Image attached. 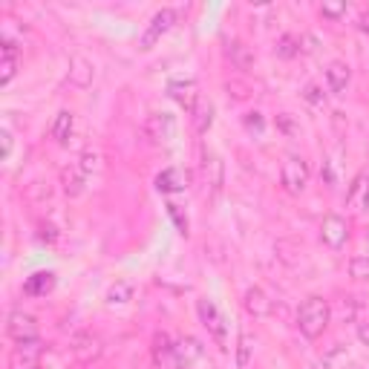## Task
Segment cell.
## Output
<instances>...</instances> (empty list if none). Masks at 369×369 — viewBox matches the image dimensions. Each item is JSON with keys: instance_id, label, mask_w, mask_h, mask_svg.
I'll use <instances>...</instances> for the list:
<instances>
[{"instance_id": "1", "label": "cell", "mask_w": 369, "mask_h": 369, "mask_svg": "<svg viewBox=\"0 0 369 369\" xmlns=\"http://www.w3.org/2000/svg\"><path fill=\"white\" fill-rule=\"evenodd\" d=\"M329 323H332V306H329V300H323L318 294L306 297L300 303V309H297V329H300V335L309 341L321 338L329 329Z\"/></svg>"}, {"instance_id": "2", "label": "cell", "mask_w": 369, "mask_h": 369, "mask_svg": "<svg viewBox=\"0 0 369 369\" xmlns=\"http://www.w3.org/2000/svg\"><path fill=\"white\" fill-rule=\"evenodd\" d=\"M280 182H283L286 193L300 197L309 185V165L300 159V156H286V162L280 165Z\"/></svg>"}, {"instance_id": "3", "label": "cell", "mask_w": 369, "mask_h": 369, "mask_svg": "<svg viewBox=\"0 0 369 369\" xmlns=\"http://www.w3.org/2000/svg\"><path fill=\"white\" fill-rule=\"evenodd\" d=\"M173 24H177V9H159L150 17V24H147V29L142 35V41H138V46H142V49H153L156 41H159Z\"/></svg>"}, {"instance_id": "4", "label": "cell", "mask_w": 369, "mask_h": 369, "mask_svg": "<svg viewBox=\"0 0 369 369\" xmlns=\"http://www.w3.org/2000/svg\"><path fill=\"white\" fill-rule=\"evenodd\" d=\"M321 240L329 245V249H343L349 240V222L341 214H329L321 222Z\"/></svg>"}, {"instance_id": "5", "label": "cell", "mask_w": 369, "mask_h": 369, "mask_svg": "<svg viewBox=\"0 0 369 369\" xmlns=\"http://www.w3.org/2000/svg\"><path fill=\"white\" fill-rule=\"evenodd\" d=\"M6 335L17 343V341H29V338H38V323H35L32 314L26 312H12L6 318Z\"/></svg>"}, {"instance_id": "6", "label": "cell", "mask_w": 369, "mask_h": 369, "mask_svg": "<svg viewBox=\"0 0 369 369\" xmlns=\"http://www.w3.org/2000/svg\"><path fill=\"white\" fill-rule=\"evenodd\" d=\"M197 312H199V321H202V326L214 335L219 343H225V323H222V314H219V309H217V303L214 300H199L197 303Z\"/></svg>"}, {"instance_id": "7", "label": "cell", "mask_w": 369, "mask_h": 369, "mask_svg": "<svg viewBox=\"0 0 369 369\" xmlns=\"http://www.w3.org/2000/svg\"><path fill=\"white\" fill-rule=\"evenodd\" d=\"M73 355L81 363H93L101 355V338L93 335V332H81V335H75V341H73Z\"/></svg>"}, {"instance_id": "8", "label": "cell", "mask_w": 369, "mask_h": 369, "mask_svg": "<svg viewBox=\"0 0 369 369\" xmlns=\"http://www.w3.org/2000/svg\"><path fill=\"white\" fill-rule=\"evenodd\" d=\"M153 361L159 369H182L177 352H173V341L165 335V332L156 335V341H153Z\"/></svg>"}, {"instance_id": "9", "label": "cell", "mask_w": 369, "mask_h": 369, "mask_svg": "<svg viewBox=\"0 0 369 369\" xmlns=\"http://www.w3.org/2000/svg\"><path fill=\"white\" fill-rule=\"evenodd\" d=\"M349 81H352V69H349V64L332 61V64L326 66V87H329V93L343 96L346 87H349Z\"/></svg>"}, {"instance_id": "10", "label": "cell", "mask_w": 369, "mask_h": 369, "mask_svg": "<svg viewBox=\"0 0 369 369\" xmlns=\"http://www.w3.org/2000/svg\"><path fill=\"white\" fill-rule=\"evenodd\" d=\"M168 96L177 101L182 110H193V107H197V101H199L197 84H193V81H170L168 84Z\"/></svg>"}, {"instance_id": "11", "label": "cell", "mask_w": 369, "mask_h": 369, "mask_svg": "<svg viewBox=\"0 0 369 369\" xmlns=\"http://www.w3.org/2000/svg\"><path fill=\"white\" fill-rule=\"evenodd\" d=\"M242 306H245V312H249L251 318H266V314H271V312H274V303L269 300V294L262 291V289H257V286L245 291Z\"/></svg>"}, {"instance_id": "12", "label": "cell", "mask_w": 369, "mask_h": 369, "mask_svg": "<svg viewBox=\"0 0 369 369\" xmlns=\"http://www.w3.org/2000/svg\"><path fill=\"white\" fill-rule=\"evenodd\" d=\"M173 352H177V358H179V363L188 369L190 363H197L202 355H205V346L197 341V338H190V335H185V338H179V341H173Z\"/></svg>"}, {"instance_id": "13", "label": "cell", "mask_w": 369, "mask_h": 369, "mask_svg": "<svg viewBox=\"0 0 369 369\" xmlns=\"http://www.w3.org/2000/svg\"><path fill=\"white\" fill-rule=\"evenodd\" d=\"M55 289V274L52 271H35L24 280V294L26 297H46Z\"/></svg>"}, {"instance_id": "14", "label": "cell", "mask_w": 369, "mask_h": 369, "mask_svg": "<svg viewBox=\"0 0 369 369\" xmlns=\"http://www.w3.org/2000/svg\"><path fill=\"white\" fill-rule=\"evenodd\" d=\"M93 78H96V66H93L90 61L81 58V55H73V58H69V81H73L75 87L87 90V87L93 84Z\"/></svg>"}, {"instance_id": "15", "label": "cell", "mask_w": 369, "mask_h": 369, "mask_svg": "<svg viewBox=\"0 0 369 369\" xmlns=\"http://www.w3.org/2000/svg\"><path fill=\"white\" fill-rule=\"evenodd\" d=\"M188 188V173L179 168H165L159 177H156V190L159 193H177Z\"/></svg>"}, {"instance_id": "16", "label": "cell", "mask_w": 369, "mask_h": 369, "mask_svg": "<svg viewBox=\"0 0 369 369\" xmlns=\"http://www.w3.org/2000/svg\"><path fill=\"white\" fill-rule=\"evenodd\" d=\"M145 133L150 136V142H156V145H159V142H168V138L173 136V118L170 116H159V113H156V116H150L147 118V125H145Z\"/></svg>"}, {"instance_id": "17", "label": "cell", "mask_w": 369, "mask_h": 369, "mask_svg": "<svg viewBox=\"0 0 369 369\" xmlns=\"http://www.w3.org/2000/svg\"><path fill=\"white\" fill-rule=\"evenodd\" d=\"M225 55H228V61H231L237 69H251V66H254V61H257L254 49H251V46H245L242 41H228Z\"/></svg>"}, {"instance_id": "18", "label": "cell", "mask_w": 369, "mask_h": 369, "mask_svg": "<svg viewBox=\"0 0 369 369\" xmlns=\"http://www.w3.org/2000/svg\"><path fill=\"white\" fill-rule=\"evenodd\" d=\"M41 355H44V341H41V338L17 341V346H15V361H17V363L24 361V366H35Z\"/></svg>"}, {"instance_id": "19", "label": "cell", "mask_w": 369, "mask_h": 369, "mask_svg": "<svg viewBox=\"0 0 369 369\" xmlns=\"http://www.w3.org/2000/svg\"><path fill=\"white\" fill-rule=\"evenodd\" d=\"M73 130H75V116L69 110H61L52 121V138H55L58 145H69V138H73Z\"/></svg>"}, {"instance_id": "20", "label": "cell", "mask_w": 369, "mask_h": 369, "mask_svg": "<svg viewBox=\"0 0 369 369\" xmlns=\"http://www.w3.org/2000/svg\"><path fill=\"white\" fill-rule=\"evenodd\" d=\"M214 125V104L210 101H197V107H193V130L199 136H205Z\"/></svg>"}, {"instance_id": "21", "label": "cell", "mask_w": 369, "mask_h": 369, "mask_svg": "<svg viewBox=\"0 0 369 369\" xmlns=\"http://www.w3.org/2000/svg\"><path fill=\"white\" fill-rule=\"evenodd\" d=\"M0 46H3V61H0V84H9L15 78V73H17V46L9 44V41H3Z\"/></svg>"}, {"instance_id": "22", "label": "cell", "mask_w": 369, "mask_h": 369, "mask_svg": "<svg viewBox=\"0 0 369 369\" xmlns=\"http://www.w3.org/2000/svg\"><path fill=\"white\" fill-rule=\"evenodd\" d=\"M84 179H87V173H81L78 168L64 170L61 173V185H64L66 197H81V193H84Z\"/></svg>"}, {"instance_id": "23", "label": "cell", "mask_w": 369, "mask_h": 369, "mask_svg": "<svg viewBox=\"0 0 369 369\" xmlns=\"http://www.w3.org/2000/svg\"><path fill=\"white\" fill-rule=\"evenodd\" d=\"M274 52H277V58L289 61V58H294V55H300V41H297L294 35H280Z\"/></svg>"}, {"instance_id": "24", "label": "cell", "mask_w": 369, "mask_h": 369, "mask_svg": "<svg viewBox=\"0 0 369 369\" xmlns=\"http://www.w3.org/2000/svg\"><path fill=\"white\" fill-rule=\"evenodd\" d=\"M251 352H254V338L249 332H240V341H237V366L240 369L251 363Z\"/></svg>"}, {"instance_id": "25", "label": "cell", "mask_w": 369, "mask_h": 369, "mask_svg": "<svg viewBox=\"0 0 369 369\" xmlns=\"http://www.w3.org/2000/svg\"><path fill=\"white\" fill-rule=\"evenodd\" d=\"M133 300V286L130 283H116L110 291H107V303L110 306H121V303H130Z\"/></svg>"}, {"instance_id": "26", "label": "cell", "mask_w": 369, "mask_h": 369, "mask_svg": "<svg viewBox=\"0 0 369 369\" xmlns=\"http://www.w3.org/2000/svg\"><path fill=\"white\" fill-rule=\"evenodd\" d=\"M349 277L369 280V257L366 254H355L352 260H349Z\"/></svg>"}, {"instance_id": "27", "label": "cell", "mask_w": 369, "mask_h": 369, "mask_svg": "<svg viewBox=\"0 0 369 369\" xmlns=\"http://www.w3.org/2000/svg\"><path fill=\"white\" fill-rule=\"evenodd\" d=\"M358 193H363L361 208H363V210H369V179H366V177H358V179H355L352 190L346 193V202H355V199H358Z\"/></svg>"}, {"instance_id": "28", "label": "cell", "mask_w": 369, "mask_h": 369, "mask_svg": "<svg viewBox=\"0 0 369 369\" xmlns=\"http://www.w3.org/2000/svg\"><path fill=\"white\" fill-rule=\"evenodd\" d=\"M242 125H245V130H249V133L262 136V130H266V118H262V113L251 110V113H245V116H242Z\"/></svg>"}, {"instance_id": "29", "label": "cell", "mask_w": 369, "mask_h": 369, "mask_svg": "<svg viewBox=\"0 0 369 369\" xmlns=\"http://www.w3.org/2000/svg\"><path fill=\"white\" fill-rule=\"evenodd\" d=\"M98 162H101V156H98L96 150L87 147V150L78 156V170H81V173H93V170H98Z\"/></svg>"}, {"instance_id": "30", "label": "cell", "mask_w": 369, "mask_h": 369, "mask_svg": "<svg viewBox=\"0 0 369 369\" xmlns=\"http://www.w3.org/2000/svg\"><path fill=\"white\" fill-rule=\"evenodd\" d=\"M205 168H210V188L219 190V188H222V162L217 159V156H208V159H205Z\"/></svg>"}, {"instance_id": "31", "label": "cell", "mask_w": 369, "mask_h": 369, "mask_svg": "<svg viewBox=\"0 0 369 369\" xmlns=\"http://www.w3.org/2000/svg\"><path fill=\"white\" fill-rule=\"evenodd\" d=\"M303 98L312 104V107H323V101H326V96H323V90L318 84H306V90H303Z\"/></svg>"}, {"instance_id": "32", "label": "cell", "mask_w": 369, "mask_h": 369, "mask_svg": "<svg viewBox=\"0 0 369 369\" xmlns=\"http://www.w3.org/2000/svg\"><path fill=\"white\" fill-rule=\"evenodd\" d=\"M321 15L329 17V21H338V17L346 15V3H343V0H338V3H323L321 6Z\"/></svg>"}, {"instance_id": "33", "label": "cell", "mask_w": 369, "mask_h": 369, "mask_svg": "<svg viewBox=\"0 0 369 369\" xmlns=\"http://www.w3.org/2000/svg\"><path fill=\"white\" fill-rule=\"evenodd\" d=\"M297 41H300V52H303V55H314V52H318V38H314V35L306 32Z\"/></svg>"}, {"instance_id": "34", "label": "cell", "mask_w": 369, "mask_h": 369, "mask_svg": "<svg viewBox=\"0 0 369 369\" xmlns=\"http://www.w3.org/2000/svg\"><path fill=\"white\" fill-rule=\"evenodd\" d=\"M277 127H280V130H283V133H289V136H291V133L297 130V125H294V118H291V113H280V116H277Z\"/></svg>"}, {"instance_id": "35", "label": "cell", "mask_w": 369, "mask_h": 369, "mask_svg": "<svg viewBox=\"0 0 369 369\" xmlns=\"http://www.w3.org/2000/svg\"><path fill=\"white\" fill-rule=\"evenodd\" d=\"M168 214L177 219V228H179V234H188V219L179 214V205H168Z\"/></svg>"}, {"instance_id": "36", "label": "cell", "mask_w": 369, "mask_h": 369, "mask_svg": "<svg viewBox=\"0 0 369 369\" xmlns=\"http://www.w3.org/2000/svg\"><path fill=\"white\" fill-rule=\"evenodd\" d=\"M321 179L326 185H335V168H332V162H323L321 165Z\"/></svg>"}, {"instance_id": "37", "label": "cell", "mask_w": 369, "mask_h": 369, "mask_svg": "<svg viewBox=\"0 0 369 369\" xmlns=\"http://www.w3.org/2000/svg\"><path fill=\"white\" fill-rule=\"evenodd\" d=\"M41 240H44V242H55V240H58V231H55V228H52L49 222H41Z\"/></svg>"}, {"instance_id": "38", "label": "cell", "mask_w": 369, "mask_h": 369, "mask_svg": "<svg viewBox=\"0 0 369 369\" xmlns=\"http://www.w3.org/2000/svg\"><path fill=\"white\" fill-rule=\"evenodd\" d=\"M358 29H361V32H369V9H363V12L358 15Z\"/></svg>"}, {"instance_id": "39", "label": "cell", "mask_w": 369, "mask_h": 369, "mask_svg": "<svg viewBox=\"0 0 369 369\" xmlns=\"http://www.w3.org/2000/svg\"><path fill=\"white\" fill-rule=\"evenodd\" d=\"M0 138H3V156H9L12 153V133L3 130V133H0Z\"/></svg>"}, {"instance_id": "40", "label": "cell", "mask_w": 369, "mask_h": 369, "mask_svg": "<svg viewBox=\"0 0 369 369\" xmlns=\"http://www.w3.org/2000/svg\"><path fill=\"white\" fill-rule=\"evenodd\" d=\"M361 341L369 343V329H366V326H361Z\"/></svg>"}]
</instances>
